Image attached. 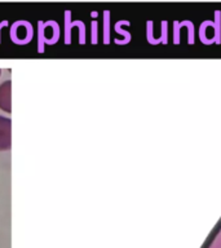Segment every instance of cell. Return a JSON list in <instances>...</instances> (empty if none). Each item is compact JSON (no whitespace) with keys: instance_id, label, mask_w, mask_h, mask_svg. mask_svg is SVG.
<instances>
[{"instance_id":"3957f363","label":"cell","mask_w":221,"mask_h":248,"mask_svg":"<svg viewBox=\"0 0 221 248\" xmlns=\"http://www.w3.org/2000/svg\"><path fill=\"white\" fill-rule=\"evenodd\" d=\"M209 248H221V232L217 234L216 239L213 240V243L211 244V247Z\"/></svg>"},{"instance_id":"6da1fadb","label":"cell","mask_w":221,"mask_h":248,"mask_svg":"<svg viewBox=\"0 0 221 248\" xmlns=\"http://www.w3.org/2000/svg\"><path fill=\"white\" fill-rule=\"evenodd\" d=\"M12 147V120L0 115V151L11 150Z\"/></svg>"},{"instance_id":"277c9868","label":"cell","mask_w":221,"mask_h":248,"mask_svg":"<svg viewBox=\"0 0 221 248\" xmlns=\"http://www.w3.org/2000/svg\"><path fill=\"white\" fill-rule=\"evenodd\" d=\"M0 75H1V70H0Z\"/></svg>"},{"instance_id":"7a4b0ae2","label":"cell","mask_w":221,"mask_h":248,"mask_svg":"<svg viewBox=\"0 0 221 248\" xmlns=\"http://www.w3.org/2000/svg\"><path fill=\"white\" fill-rule=\"evenodd\" d=\"M0 108L5 112L12 111V81L5 80L0 84Z\"/></svg>"}]
</instances>
